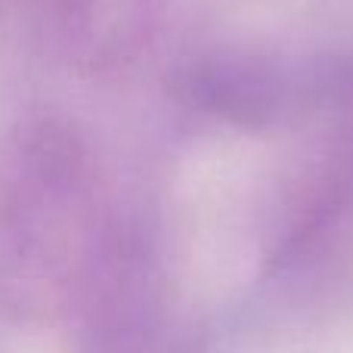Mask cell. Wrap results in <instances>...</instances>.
Segmentation results:
<instances>
[]
</instances>
